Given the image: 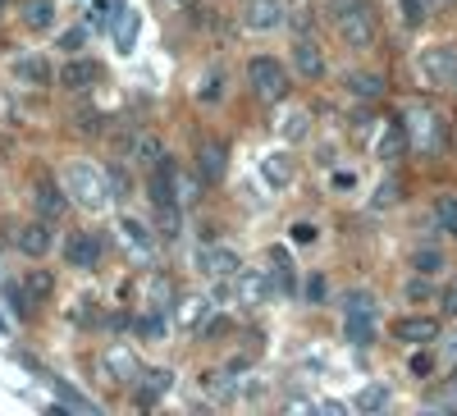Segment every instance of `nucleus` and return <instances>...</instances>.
<instances>
[{
	"label": "nucleus",
	"instance_id": "obj_36",
	"mask_svg": "<svg viewBox=\"0 0 457 416\" xmlns=\"http://www.w3.org/2000/svg\"><path fill=\"white\" fill-rule=\"evenodd\" d=\"M179 224H183V220H179V206H161V234H165V238L179 234Z\"/></svg>",
	"mask_w": 457,
	"mask_h": 416
},
{
	"label": "nucleus",
	"instance_id": "obj_48",
	"mask_svg": "<svg viewBox=\"0 0 457 416\" xmlns=\"http://www.w3.org/2000/svg\"><path fill=\"white\" fill-rule=\"evenodd\" d=\"M174 5H187V0H174Z\"/></svg>",
	"mask_w": 457,
	"mask_h": 416
},
{
	"label": "nucleus",
	"instance_id": "obj_50",
	"mask_svg": "<svg viewBox=\"0 0 457 416\" xmlns=\"http://www.w3.org/2000/svg\"><path fill=\"white\" fill-rule=\"evenodd\" d=\"M0 10H5V0H0Z\"/></svg>",
	"mask_w": 457,
	"mask_h": 416
},
{
	"label": "nucleus",
	"instance_id": "obj_14",
	"mask_svg": "<svg viewBox=\"0 0 457 416\" xmlns=\"http://www.w3.org/2000/svg\"><path fill=\"white\" fill-rule=\"evenodd\" d=\"M14 243H19V252H28V256H46L51 252V229H46V220H32V224H19L14 229Z\"/></svg>",
	"mask_w": 457,
	"mask_h": 416
},
{
	"label": "nucleus",
	"instance_id": "obj_39",
	"mask_svg": "<svg viewBox=\"0 0 457 416\" xmlns=\"http://www.w3.org/2000/svg\"><path fill=\"white\" fill-rule=\"evenodd\" d=\"M83 37H87L83 28H69V32L60 37V51H79V46H83Z\"/></svg>",
	"mask_w": 457,
	"mask_h": 416
},
{
	"label": "nucleus",
	"instance_id": "obj_27",
	"mask_svg": "<svg viewBox=\"0 0 457 416\" xmlns=\"http://www.w3.org/2000/svg\"><path fill=\"white\" fill-rule=\"evenodd\" d=\"M270 261H275V284H279L284 293H293L297 275H293V261H288V252H284V247H270Z\"/></svg>",
	"mask_w": 457,
	"mask_h": 416
},
{
	"label": "nucleus",
	"instance_id": "obj_37",
	"mask_svg": "<svg viewBox=\"0 0 457 416\" xmlns=\"http://www.w3.org/2000/svg\"><path fill=\"white\" fill-rule=\"evenodd\" d=\"M403 19L416 28V23H426V0H403Z\"/></svg>",
	"mask_w": 457,
	"mask_h": 416
},
{
	"label": "nucleus",
	"instance_id": "obj_3",
	"mask_svg": "<svg viewBox=\"0 0 457 416\" xmlns=\"http://www.w3.org/2000/svg\"><path fill=\"white\" fill-rule=\"evenodd\" d=\"M247 83H252V92L261 101H284L288 96V73H284V64L275 55H256L247 64Z\"/></svg>",
	"mask_w": 457,
	"mask_h": 416
},
{
	"label": "nucleus",
	"instance_id": "obj_35",
	"mask_svg": "<svg viewBox=\"0 0 457 416\" xmlns=\"http://www.w3.org/2000/svg\"><path fill=\"white\" fill-rule=\"evenodd\" d=\"M170 380H174V375H170V370H151V380H146V394H142V398L151 403V398H156L161 389H170Z\"/></svg>",
	"mask_w": 457,
	"mask_h": 416
},
{
	"label": "nucleus",
	"instance_id": "obj_18",
	"mask_svg": "<svg viewBox=\"0 0 457 416\" xmlns=\"http://www.w3.org/2000/svg\"><path fill=\"white\" fill-rule=\"evenodd\" d=\"M224 156H228L224 142H202L197 146V170H202L206 183H220L224 179Z\"/></svg>",
	"mask_w": 457,
	"mask_h": 416
},
{
	"label": "nucleus",
	"instance_id": "obj_24",
	"mask_svg": "<svg viewBox=\"0 0 457 416\" xmlns=\"http://www.w3.org/2000/svg\"><path fill=\"white\" fill-rule=\"evenodd\" d=\"M407 146H411V142H407V124L394 120V124L385 129V142H379V161H398Z\"/></svg>",
	"mask_w": 457,
	"mask_h": 416
},
{
	"label": "nucleus",
	"instance_id": "obj_25",
	"mask_svg": "<svg viewBox=\"0 0 457 416\" xmlns=\"http://www.w3.org/2000/svg\"><path fill=\"white\" fill-rule=\"evenodd\" d=\"M51 19H55V0H28L23 5V23L28 28H51Z\"/></svg>",
	"mask_w": 457,
	"mask_h": 416
},
{
	"label": "nucleus",
	"instance_id": "obj_2",
	"mask_svg": "<svg viewBox=\"0 0 457 416\" xmlns=\"http://www.w3.org/2000/svg\"><path fill=\"white\" fill-rule=\"evenodd\" d=\"M64 187H69V197L79 202V206H87V211H105V202H110L105 174L96 165H87V161H73L64 170Z\"/></svg>",
	"mask_w": 457,
	"mask_h": 416
},
{
	"label": "nucleus",
	"instance_id": "obj_7",
	"mask_svg": "<svg viewBox=\"0 0 457 416\" xmlns=\"http://www.w3.org/2000/svg\"><path fill=\"white\" fill-rule=\"evenodd\" d=\"M146 193H151V202H156V206H174V202H179V165L161 156L156 165H151Z\"/></svg>",
	"mask_w": 457,
	"mask_h": 416
},
{
	"label": "nucleus",
	"instance_id": "obj_17",
	"mask_svg": "<svg viewBox=\"0 0 457 416\" xmlns=\"http://www.w3.org/2000/svg\"><path fill=\"white\" fill-rule=\"evenodd\" d=\"M293 64H297V73L302 79H325V55H320V46L316 42H307V37H302V42L293 46Z\"/></svg>",
	"mask_w": 457,
	"mask_h": 416
},
{
	"label": "nucleus",
	"instance_id": "obj_29",
	"mask_svg": "<svg viewBox=\"0 0 457 416\" xmlns=\"http://www.w3.org/2000/svg\"><path fill=\"white\" fill-rule=\"evenodd\" d=\"M379 407H389V389L385 385H366L357 394V412H379Z\"/></svg>",
	"mask_w": 457,
	"mask_h": 416
},
{
	"label": "nucleus",
	"instance_id": "obj_47",
	"mask_svg": "<svg viewBox=\"0 0 457 416\" xmlns=\"http://www.w3.org/2000/svg\"><path fill=\"white\" fill-rule=\"evenodd\" d=\"M206 334H215V338L228 334V320H206Z\"/></svg>",
	"mask_w": 457,
	"mask_h": 416
},
{
	"label": "nucleus",
	"instance_id": "obj_12",
	"mask_svg": "<svg viewBox=\"0 0 457 416\" xmlns=\"http://www.w3.org/2000/svg\"><path fill=\"white\" fill-rule=\"evenodd\" d=\"M32 193H37V197H32V202H37V215H42L46 224L64 215V187H60L55 179H46V174H42V179L32 183Z\"/></svg>",
	"mask_w": 457,
	"mask_h": 416
},
{
	"label": "nucleus",
	"instance_id": "obj_33",
	"mask_svg": "<svg viewBox=\"0 0 457 416\" xmlns=\"http://www.w3.org/2000/svg\"><path fill=\"white\" fill-rule=\"evenodd\" d=\"M411 270L416 275H435V270H444V256L439 252H416L411 256Z\"/></svg>",
	"mask_w": 457,
	"mask_h": 416
},
{
	"label": "nucleus",
	"instance_id": "obj_28",
	"mask_svg": "<svg viewBox=\"0 0 457 416\" xmlns=\"http://www.w3.org/2000/svg\"><path fill=\"white\" fill-rule=\"evenodd\" d=\"M211 312V302L206 297H183V307H179V325L183 329H193V325H202V316Z\"/></svg>",
	"mask_w": 457,
	"mask_h": 416
},
{
	"label": "nucleus",
	"instance_id": "obj_44",
	"mask_svg": "<svg viewBox=\"0 0 457 416\" xmlns=\"http://www.w3.org/2000/svg\"><path fill=\"white\" fill-rule=\"evenodd\" d=\"M202 101H220V73H211V79L202 83Z\"/></svg>",
	"mask_w": 457,
	"mask_h": 416
},
{
	"label": "nucleus",
	"instance_id": "obj_15",
	"mask_svg": "<svg viewBox=\"0 0 457 416\" xmlns=\"http://www.w3.org/2000/svg\"><path fill=\"white\" fill-rule=\"evenodd\" d=\"M238 302L243 307H265V302H270V275L265 270H243L238 275Z\"/></svg>",
	"mask_w": 457,
	"mask_h": 416
},
{
	"label": "nucleus",
	"instance_id": "obj_49",
	"mask_svg": "<svg viewBox=\"0 0 457 416\" xmlns=\"http://www.w3.org/2000/svg\"><path fill=\"white\" fill-rule=\"evenodd\" d=\"M453 92H457V79H453Z\"/></svg>",
	"mask_w": 457,
	"mask_h": 416
},
{
	"label": "nucleus",
	"instance_id": "obj_16",
	"mask_svg": "<svg viewBox=\"0 0 457 416\" xmlns=\"http://www.w3.org/2000/svg\"><path fill=\"white\" fill-rule=\"evenodd\" d=\"M343 334H348V344H353V348H370V344H375V320H370V307H348Z\"/></svg>",
	"mask_w": 457,
	"mask_h": 416
},
{
	"label": "nucleus",
	"instance_id": "obj_31",
	"mask_svg": "<svg viewBox=\"0 0 457 416\" xmlns=\"http://www.w3.org/2000/svg\"><path fill=\"white\" fill-rule=\"evenodd\" d=\"M435 220L444 224V234L457 238V197H439V202H435Z\"/></svg>",
	"mask_w": 457,
	"mask_h": 416
},
{
	"label": "nucleus",
	"instance_id": "obj_22",
	"mask_svg": "<svg viewBox=\"0 0 457 416\" xmlns=\"http://www.w3.org/2000/svg\"><path fill=\"white\" fill-rule=\"evenodd\" d=\"M105 366L114 370V380H137V357L124 348V344H114V348H105Z\"/></svg>",
	"mask_w": 457,
	"mask_h": 416
},
{
	"label": "nucleus",
	"instance_id": "obj_40",
	"mask_svg": "<svg viewBox=\"0 0 457 416\" xmlns=\"http://www.w3.org/2000/svg\"><path fill=\"white\" fill-rule=\"evenodd\" d=\"M60 398H64L69 407H79V412H96V403H87L83 394H73V389H60Z\"/></svg>",
	"mask_w": 457,
	"mask_h": 416
},
{
	"label": "nucleus",
	"instance_id": "obj_46",
	"mask_svg": "<svg viewBox=\"0 0 457 416\" xmlns=\"http://www.w3.org/2000/svg\"><path fill=\"white\" fill-rule=\"evenodd\" d=\"M307 297H325V279H320V275H312V284H307Z\"/></svg>",
	"mask_w": 457,
	"mask_h": 416
},
{
	"label": "nucleus",
	"instance_id": "obj_4",
	"mask_svg": "<svg viewBox=\"0 0 457 416\" xmlns=\"http://www.w3.org/2000/svg\"><path fill=\"white\" fill-rule=\"evenodd\" d=\"M407 142H411L416 151H426V156L444 146V120L435 115L430 105H411V110H407Z\"/></svg>",
	"mask_w": 457,
	"mask_h": 416
},
{
	"label": "nucleus",
	"instance_id": "obj_32",
	"mask_svg": "<svg viewBox=\"0 0 457 416\" xmlns=\"http://www.w3.org/2000/svg\"><path fill=\"white\" fill-rule=\"evenodd\" d=\"M202 389H206L211 398H220V403H224V398H234V389H228V380H224L220 370H206V375H202Z\"/></svg>",
	"mask_w": 457,
	"mask_h": 416
},
{
	"label": "nucleus",
	"instance_id": "obj_21",
	"mask_svg": "<svg viewBox=\"0 0 457 416\" xmlns=\"http://www.w3.org/2000/svg\"><path fill=\"white\" fill-rule=\"evenodd\" d=\"M261 174H265L270 187H284L293 179V156H288V151H270V156L261 161Z\"/></svg>",
	"mask_w": 457,
	"mask_h": 416
},
{
	"label": "nucleus",
	"instance_id": "obj_43",
	"mask_svg": "<svg viewBox=\"0 0 457 416\" xmlns=\"http://www.w3.org/2000/svg\"><path fill=\"white\" fill-rule=\"evenodd\" d=\"M398 202V183H385L379 187V197H375V206H394Z\"/></svg>",
	"mask_w": 457,
	"mask_h": 416
},
{
	"label": "nucleus",
	"instance_id": "obj_26",
	"mask_svg": "<svg viewBox=\"0 0 457 416\" xmlns=\"http://www.w3.org/2000/svg\"><path fill=\"white\" fill-rule=\"evenodd\" d=\"M120 234H124V243H129V247H137V252H146V247H151V229H146V224H137L133 215H124V220H120Z\"/></svg>",
	"mask_w": 457,
	"mask_h": 416
},
{
	"label": "nucleus",
	"instance_id": "obj_41",
	"mask_svg": "<svg viewBox=\"0 0 457 416\" xmlns=\"http://www.w3.org/2000/svg\"><path fill=\"white\" fill-rule=\"evenodd\" d=\"M165 297H170V284L156 279V284H151V302H156V312H165Z\"/></svg>",
	"mask_w": 457,
	"mask_h": 416
},
{
	"label": "nucleus",
	"instance_id": "obj_10",
	"mask_svg": "<svg viewBox=\"0 0 457 416\" xmlns=\"http://www.w3.org/2000/svg\"><path fill=\"white\" fill-rule=\"evenodd\" d=\"M394 338L398 344H435L439 338V320L435 316H403V320H394Z\"/></svg>",
	"mask_w": 457,
	"mask_h": 416
},
{
	"label": "nucleus",
	"instance_id": "obj_45",
	"mask_svg": "<svg viewBox=\"0 0 457 416\" xmlns=\"http://www.w3.org/2000/svg\"><path fill=\"white\" fill-rule=\"evenodd\" d=\"M293 238H297V243H312V238H316V229H312V224H297Z\"/></svg>",
	"mask_w": 457,
	"mask_h": 416
},
{
	"label": "nucleus",
	"instance_id": "obj_6",
	"mask_svg": "<svg viewBox=\"0 0 457 416\" xmlns=\"http://www.w3.org/2000/svg\"><path fill=\"white\" fill-rule=\"evenodd\" d=\"M243 28L252 32H275L284 23V0H243V10H238Z\"/></svg>",
	"mask_w": 457,
	"mask_h": 416
},
{
	"label": "nucleus",
	"instance_id": "obj_23",
	"mask_svg": "<svg viewBox=\"0 0 457 416\" xmlns=\"http://www.w3.org/2000/svg\"><path fill=\"white\" fill-rule=\"evenodd\" d=\"M348 92L357 101H379L385 96V79H379V73H348Z\"/></svg>",
	"mask_w": 457,
	"mask_h": 416
},
{
	"label": "nucleus",
	"instance_id": "obj_30",
	"mask_svg": "<svg viewBox=\"0 0 457 416\" xmlns=\"http://www.w3.org/2000/svg\"><path fill=\"white\" fill-rule=\"evenodd\" d=\"M133 156H137L142 165H156V161H161V142L151 137V133H137V137H133Z\"/></svg>",
	"mask_w": 457,
	"mask_h": 416
},
{
	"label": "nucleus",
	"instance_id": "obj_38",
	"mask_svg": "<svg viewBox=\"0 0 457 416\" xmlns=\"http://www.w3.org/2000/svg\"><path fill=\"white\" fill-rule=\"evenodd\" d=\"M439 302H444V316H457V275L444 284V297Z\"/></svg>",
	"mask_w": 457,
	"mask_h": 416
},
{
	"label": "nucleus",
	"instance_id": "obj_19",
	"mask_svg": "<svg viewBox=\"0 0 457 416\" xmlns=\"http://www.w3.org/2000/svg\"><path fill=\"white\" fill-rule=\"evenodd\" d=\"M14 79L28 83V87H46L51 83V64L42 55H19L14 60Z\"/></svg>",
	"mask_w": 457,
	"mask_h": 416
},
{
	"label": "nucleus",
	"instance_id": "obj_20",
	"mask_svg": "<svg viewBox=\"0 0 457 416\" xmlns=\"http://www.w3.org/2000/svg\"><path fill=\"white\" fill-rule=\"evenodd\" d=\"M23 297L28 302H51L55 297V275L51 270H23Z\"/></svg>",
	"mask_w": 457,
	"mask_h": 416
},
{
	"label": "nucleus",
	"instance_id": "obj_13",
	"mask_svg": "<svg viewBox=\"0 0 457 416\" xmlns=\"http://www.w3.org/2000/svg\"><path fill=\"white\" fill-rule=\"evenodd\" d=\"M110 23H114V46H120V55H133L137 37H142V14L129 10V5H120V14H114Z\"/></svg>",
	"mask_w": 457,
	"mask_h": 416
},
{
	"label": "nucleus",
	"instance_id": "obj_42",
	"mask_svg": "<svg viewBox=\"0 0 457 416\" xmlns=\"http://www.w3.org/2000/svg\"><path fill=\"white\" fill-rule=\"evenodd\" d=\"M137 329H142L146 338H161V329H165V325H161L156 316H142V320H137Z\"/></svg>",
	"mask_w": 457,
	"mask_h": 416
},
{
	"label": "nucleus",
	"instance_id": "obj_9",
	"mask_svg": "<svg viewBox=\"0 0 457 416\" xmlns=\"http://www.w3.org/2000/svg\"><path fill=\"white\" fill-rule=\"evenodd\" d=\"M197 270L211 275V279H228V275L243 270V261H238V252H228V247H202L197 252Z\"/></svg>",
	"mask_w": 457,
	"mask_h": 416
},
{
	"label": "nucleus",
	"instance_id": "obj_1",
	"mask_svg": "<svg viewBox=\"0 0 457 416\" xmlns=\"http://www.w3.org/2000/svg\"><path fill=\"white\" fill-rule=\"evenodd\" d=\"M334 23H338V37L348 46L366 51L375 46V10H370V0H334Z\"/></svg>",
	"mask_w": 457,
	"mask_h": 416
},
{
	"label": "nucleus",
	"instance_id": "obj_11",
	"mask_svg": "<svg viewBox=\"0 0 457 416\" xmlns=\"http://www.w3.org/2000/svg\"><path fill=\"white\" fill-rule=\"evenodd\" d=\"M64 261H69V266H79V270H96V261H101V234H69Z\"/></svg>",
	"mask_w": 457,
	"mask_h": 416
},
{
	"label": "nucleus",
	"instance_id": "obj_8",
	"mask_svg": "<svg viewBox=\"0 0 457 416\" xmlns=\"http://www.w3.org/2000/svg\"><path fill=\"white\" fill-rule=\"evenodd\" d=\"M101 83V64L96 60H64L60 64V87L64 92H92Z\"/></svg>",
	"mask_w": 457,
	"mask_h": 416
},
{
	"label": "nucleus",
	"instance_id": "obj_34",
	"mask_svg": "<svg viewBox=\"0 0 457 416\" xmlns=\"http://www.w3.org/2000/svg\"><path fill=\"white\" fill-rule=\"evenodd\" d=\"M279 133L284 137H302V133H307V110H288V120H279Z\"/></svg>",
	"mask_w": 457,
	"mask_h": 416
},
{
	"label": "nucleus",
	"instance_id": "obj_5",
	"mask_svg": "<svg viewBox=\"0 0 457 416\" xmlns=\"http://www.w3.org/2000/svg\"><path fill=\"white\" fill-rule=\"evenodd\" d=\"M416 69H421V79L430 87H453L457 79V46H426L416 55Z\"/></svg>",
	"mask_w": 457,
	"mask_h": 416
}]
</instances>
